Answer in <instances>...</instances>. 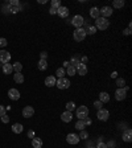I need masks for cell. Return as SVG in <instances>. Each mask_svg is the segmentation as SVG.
I'll use <instances>...</instances> for the list:
<instances>
[{
	"label": "cell",
	"instance_id": "1",
	"mask_svg": "<svg viewBox=\"0 0 132 148\" xmlns=\"http://www.w3.org/2000/svg\"><path fill=\"white\" fill-rule=\"evenodd\" d=\"M110 27V21L104 17H98L95 21V28L97 29H101V31H106L107 28Z\"/></svg>",
	"mask_w": 132,
	"mask_h": 148
},
{
	"label": "cell",
	"instance_id": "2",
	"mask_svg": "<svg viewBox=\"0 0 132 148\" xmlns=\"http://www.w3.org/2000/svg\"><path fill=\"white\" fill-rule=\"evenodd\" d=\"M86 31H85V28H77L75 31L73 33V37L75 41H83L85 38H86Z\"/></svg>",
	"mask_w": 132,
	"mask_h": 148
},
{
	"label": "cell",
	"instance_id": "3",
	"mask_svg": "<svg viewBox=\"0 0 132 148\" xmlns=\"http://www.w3.org/2000/svg\"><path fill=\"white\" fill-rule=\"evenodd\" d=\"M70 85H71V83H70V81L67 78H65V77H63V78H58L56 81V86L58 87V89H61V90L69 89Z\"/></svg>",
	"mask_w": 132,
	"mask_h": 148
},
{
	"label": "cell",
	"instance_id": "4",
	"mask_svg": "<svg viewBox=\"0 0 132 148\" xmlns=\"http://www.w3.org/2000/svg\"><path fill=\"white\" fill-rule=\"evenodd\" d=\"M87 115H89V108H87L86 106H79L77 108V118H78L79 121L85 119Z\"/></svg>",
	"mask_w": 132,
	"mask_h": 148
},
{
	"label": "cell",
	"instance_id": "5",
	"mask_svg": "<svg viewBox=\"0 0 132 148\" xmlns=\"http://www.w3.org/2000/svg\"><path fill=\"white\" fill-rule=\"evenodd\" d=\"M71 24L75 28H82V25L85 24V19L82 15H75L73 19H71Z\"/></svg>",
	"mask_w": 132,
	"mask_h": 148
},
{
	"label": "cell",
	"instance_id": "6",
	"mask_svg": "<svg viewBox=\"0 0 132 148\" xmlns=\"http://www.w3.org/2000/svg\"><path fill=\"white\" fill-rule=\"evenodd\" d=\"M97 117L99 121H108V118H110V113H108V110H104V108H101V110H98V114Z\"/></svg>",
	"mask_w": 132,
	"mask_h": 148
},
{
	"label": "cell",
	"instance_id": "7",
	"mask_svg": "<svg viewBox=\"0 0 132 148\" xmlns=\"http://www.w3.org/2000/svg\"><path fill=\"white\" fill-rule=\"evenodd\" d=\"M79 136L77 134H69L67 136H66V141L69 143V144H73V145H75V144H78L79 143Z\"/></svg>",
	"mask_w": 132,
	"mask_h": 148
},
{
	"label": "cell",
	"instance_id": "8",
	"mask_svg": "<svg viewBox=\"0 0 132 148\" xmlns=\"http://www.w3.org/2000/svg\"><path fill=\"white\" fill-rule=\"evenodd\" d=\"M99 13L102 15V17L107 19V17H110V16L114 13V9H112L111 7H103V8L99 9Z\"/></svg>",
	"mask_w": 132,
	"mask_h": 148
},
{
	"label": "cell",
	"instance_id": "9",
	"mask_svg": "<svg viewBox=\"0 0 132 148\" xmlns=\"http://www.w3.org/2000/svg\"><path fill=\"white\" fill-rule=\"evenodd\" d=\"M125 96H127V91L124 90V87L118 89L116 91H115V99L116 100H124Z\"/></svg>",
	"mask_w": 132,
	"mask_h": 148
},
{
	"label": "cell",
	"instance_id": "10",
	"mask_svg": "<svg viewBox=\"0 0 132 148\" xmlns=\"http://www.w3.org/2000/svg\"><path fill=\"white\" fill-rule=\"evenodd\" d=\"M35 115V108L32 106H25L23 108V117L24 118H31Z\"/></svg>",
	"mask_w": 132,
	"mask_h": 148
},
{
	"label": "cell",
	"instance_id": "11",
	"mask_svg": "<svg viewBox=\"0 0 132 148\" xmlns=\"http://www.w3.org/2000/svg\"><path fill=\"white\" fill-rule=\"evenodd\" d=\"M11 60V54L7 52V50H0V62L1 64H8Z\"/></svg>",
	"mask_w": 132,
	"mask_h": 148
},
{
	"label": "cell",
	"instance_id": "12",
	"mask_svg": "<svg viewBox=\"0 0 132 148\" xmlns=\"http://www.w3.org/2000/svg\"><path fill=\"white\" fill-rule=\"evenodd\" d=\"M8 96L12 100H19L20 99V93H19L17 89H9L8 90Z\"/></svg>",
	"mask_w": 132,
	"mask_h": 148
},
{
	"label": "cell",
	"instance_id": "13",
	"mask_svg": "<svg viewBox=\"0 0 132 148\" xmlns=\"http://www.w3.org/2000/svg\"><path fill=\"white\" fill-rule=\"evenodd\" d=\"M61 121L65 122V123H69V122L73 121V113L70 111H65V113L61 114Z\"/></svg>",
	"mask_w": 132,
	"mask_h": 148
},
{
	"label": "cell",
	"instance_id": "14",
	"mask_svg": "<svg viewBox=\"0 0 132 148\" xmlns=\"http://www.w3.org/2000/svg\"><path fill=\"white\" fill-rule=\"evenodd\" d=\"M57 15H58L59 17H67V16H69V8L61 5V7L57 9Z\"/></svg>",
	"mask_w": 132,
	"mask_h": 148
},
{
	"label": "cell",
	"instance_id": "15",
	"mask_svg": "<svg viewBox=\"0 0 132 148\" xmlns=\"http://www.w3.org/2000/svg\"><path fill=\"white\" fill-rule=\"evenodd\" d=\"M87 72H89V69H87V66L85 65V64H79L78 68H77V73H78L79 76H86Z\"/></svg>",
	"mask_w": 132,
	"mask_h": 148
},
{
	"label": "cell",
	"instance_id": "16",
	"mask_svg": "<svg viewBox=\"0 0 132 148\" xmlns=\"http://www.w3.org/2000/svg\"><path fill=\"white\" fill-rule=\"evenodd\" d=\"M56 77H53V76H49L45 78V85L48 87H53V86H56Z\"/></svg>",
	"mask_w": 132,
	"mask_h": 148
},
{
	"label": "cell",
	"instance_id": "17",
	"mask_svg": "<svg viewBox=\"0 0 132 148\" xmlns=\"http://www.w3.org/2000/svg\"><path fill=\"white\" fill-rule=\"evenodd\" d=\"M123 140L127 141V143H131L132 141V131L129 130V128L123 132Z\"/></svg>",
	"mask_w": 132,
	"mask_h": 148
},
{
	"label": "cell",
	"instance_id": "18",
	"mask_svg": "<svg viewBox=\"0 0 132 148\" xmlns=\"http://www.w3.org/2000/svg\"><path fill=\"white\" fill-rule=\"evenodd\" d=\"M99 102H102V103H107V102H110V95H108V93L102 91V93L99 94Z\"/></svg>",
	"mask_w": 132,
	"mask_h": 148
},
{
	"label": "cell",
	"instance_id": "19",
	"mask_svg": "<svg viewBox=\"0 0 132 148\" xmlns=\"http://www.w3.org/2000/svg\"><path fill=\"white\" fill-rule=\"evenodd\" d=\"M90 16L93 19H95L97 20L98 17H101V13H99V8H97V7H93L90 9Z\"/></svg>",
	"mask_w": 132,
	"mask_h": 148
},
{
	"label": "cell",
	"instance_id": "20",
	"mask_svg": "<svg viewBox=\"0 0 132 148\" xmlns=\"http://www.w3.org/2000/svg\"><path fill=\"white\" fill-rule=\"evenodd\" d=\"M32 147L33 148H41L42 147V140L40 138H33L32 139Z\"/></svg>",
	"mask_w": 132,
	"mask_h": 148
},
{
	"label": "cell",
	"instance_id": "21",
	"mask_svg": "<svg viewBox=\"0 0 132 148\" xmlns=\"http://www.w3.org/2000/svg\"><path fill=\"white\" fill-rule=\"evenodd\" d=\"M3 73L4 74H11V73H13V68L11 64H4L3 65Z\"/></svg>",
	"mask_w": 132,
	"mask_h": 148
},
{
	"label": "cell",
	"instance_id": "22",
	"mask_svg": "<svg viewBox=\"0 0 132 148\" xmlns=\"http://www.w3.org/2000/svg\"><path fill=\"white\" fill-rule=\"evenodd\" d=\"M23 130H24V128H23V124H20V123H16L12 126V131H13L15 134H21Z\"/></svg>",
	"mask_w": 132,
	"mask_h": 148
},
{
	"label": "cell",
	"instance_id": "23",
	"mask_svg": "<svg viewBox=\"0 0 132 148\" xmlns=\"http://www.w3.org/2000/svg\"><path fill=\"white\" fill-rule=\"evenodd\" d=\"M13 79L16 83H23L24 82V76L21 73H15L13 74Z\"/></svg>",
	"mask_w": 132,
	"mask_h": 148
},
{
	"label": "cell",
	"instance_id": "24",
	"mask_svg": "<svg viewBox=\"0 0 132 148\" xmlns=\"http://www.w3.org/2000/svg\"><path fill=\"white\" fill-rule=\"evenodd\" d=\"M37 66L40 70H46L48 69V61H46V60H40Z\"/></svg>",
	"mask_w": 132,
	"mask_h": 148
},
{
	"label": "cell",
	"instance_id": "25",
	"mask_svg": "<svg viewBox=\"0 0 132 148\" xmlns=\"http://www.w3.org/2000/svg\"><path fill=\"white\" fill-rule=\"evenodd\" d=\"M69 64H70V66H73V68H75V69H77L78 65L81 64V60L78 58V57H73V58L69 61Z\"/></svg>",
	"mask_w": 132,
	"mask_h": 148
},
{
	"label": "cell",
	"instance_id": "26",
	"mask_svg": "<svg viewBox=\"0 0 132 148\" xmlns=\"http://www.w3.org/2000/svg\"><path fill=\"white\" fill-rule=\"evenodd\" d=\"M75 73H77V69L75 68H73V66H67V69H66V74L67 76H70V77H73V76H75Z\"/></svg>",
	"mask_w": 132,
	"mask_h": 148
},
{
	"label": "cell",
	"instance_id": "27",
	"mask_svg": "<svg viewBox=\"0 0 132 148\" xmlns=\"http://www.w3.org/2000/svg\"><path fill=\"white\" fill-rule=\"evenodd\" d=\"M12 68H13V72L15 73H21V70H23V65H21L20 62H16V64H13V65H12Z\"/></svg>",
	"mask_w": 132,
	"mask_h": 148
},
{
	"label": "cell",
	"instance_id": "28",
	"mask_svg": "<svg viewBox=\"0 0 132 148\" xmlns=\"http://www.w3.org/2000/svg\"><path fill=\"white\" fill-rule=\"evenodd\" d=\"M85 31H86V35H94L95 32H97V28L93 27V25H89Z\"/></svg>",
	"mask_w": 132,
	"mask_h": 148
},
{
	"label": "cell",
	"instance_id": "29",
	"mask_svg": "<svg viewBox=\"0 0 132 148\" xmlns=\"http://www.w3.org/2000/svg\"><path fill=\"white\" fill-rule=\"evenodd\" d=\"M124 7V0H114V8Z\"/></svg>",
	"mask_w": 132,
	"mask_h": 148
},
{
	"label": "cell",
	"instance_id": "30",
	"mask_svg": "<svg viewBox=\"0 0 132 148\" xmlns=\"http://www.w3.org/2000/svg\"><path fill=\"white\" fill-rule=\"evenodd\" d=\"M74 108H75V103H74V102H67V103H66V111L73 113Z\"/></svg>",
	"mask_w": 132,
	"mask_h": 148
},
{
	"label": "cell",
	"instance_id": "31",
	"mask_svg": "<svg viewBox=\"0 0 132 148\" xmlns=\"http://www.w3.org/2000/svg\"><path fill=\"white\" fill-rule=\"evenodd\" d=\"M65 74H66L65 69H62V68H59V69H57L56 76L58 77V78H63V77H65Z\"/></svg>",
	"mask_w": 132,
	"mask_h": 148
},
{
	"label": "cell",
	"instance_id": "32",
	"mask_svg": "<svg viewBox=\"0 0 132 148\" xmlns=\"http://www.w3.org/2000/svg\"><path fill=\"white\" fill-rule=\"evenodd\" d=\"M124 85H125L124 78H116V86H118L119 89H122V87H124Z\"/></svg>",
	"mask_w": 132,
	"mask_h": 148
},
{
	"label": "cell",
	"instance_id": "33",
	"mask_svg": "<svg viewBox=\"0 0 132 148\" xmlns=\"http://www.w3.org/2000/svg\"><path fill=\"white\" fill-rule=\"evenodd\" d=\"M75 128L77 130H79V131H82V130H85V123H83V121H78L75 123Z\"/></svg>",
	"mask_w": 132,
	"mask_h": 148
},
{
	"label": "cell",
	"instance_id": "34",
	"mask_svg": "<svg viewBox=\"0 0 132 148\" xmlns=\"http://www.w3.org/2000/svg\"><path fill=\"white\" fill-rule=\"evenodd\" d=\"M59 7H61V3H59L58 0H53L52 1V8L53 9H58Z\"/></svg>",
	"mask_w": 132,
	"mask_h": 148
},
{
	"label": "cell",
	"instance_id": "35",
	"mask_svg": "<svg viewBox=\"0 0 132 148\" xmlns=\"http://www.w3.org/2000/svg\"><path fill=\"white\" fill-rule=\"evenodd\" d=\"M8 44L7 41V38H4V37H0V48H5Z\"/></svg>",
	"mask_w": 132,
	"mask_h": 148
},
{
	"label": "cell",
	"instance_id": "36",
	"mask_svg": "<svg viewBox=\"0 0 132 148\" xmlns=\"http://www.w3.org/2000/svg\"><path fill=\"white\" fill-rule=\"evenodd\" d=\"M78 136H79V139H87V138H89V134H87V131L82 130V131H81V134L78 135Z\"/></svg>",
	"mask_w": 132,
	"mask_h": 148
},
{
	"label": "cell",
	"instance_id": "37",
	"mask_svg": "<svg viewBox=\"0 0 132 148\" xmlns=\"http://www.w3.org/2000/svg\"><path fill=\"white\" fill-rule=\"evenodd\" d=\"M8 5H9V7H20V3H19L17 0H11Z\"/></svg>",
	"mask_w": 132,
	"mask_h": 148
},
{
	"label": "cell",
	"instance_id": "38",
	"mask_svg": "<svg viewBox=\"0 0 132 148\" xmlns=\"http://www.w3.org/2000/svg\"><path fill=\"white\" fill-rule=\"evenodd\" d=\"M102 106H103V103H102V102H99V100H95V102H94V107L97 108V110H101Z\"/></svg>",
	"mask_w": 132,
	"mask_h": 148
},
{
	"label": "cell",
	"instance_id": "39",
	"mask_svg": "<svg viewBox=\"0 0 132 148\" xmlns=\"http://www.w3.org/2000/svg\"><path fill=\"white\" fill-rule=\"evenodd\" d=\"M82 121H83V123H85V126H90L91 123H93V122H91V119L89 117H86L85 118V119H82Z\"/></svg>",
	"mask_w": 132,
	"mask_h": 148
},
{
	"label": "cell",
	"instance_id": "40",
	"mask_svg": "<svg viewBox=\"0 0 132 148\" xmlns=\"http://www.w3.org/2000/svg\"><path fill=\"white\" fill-rule=\"evenodd\" d=\"M1 122H3V123H8V122H9V117H8L7 114H4L3 117H1Z\"/></svg>",
	"mask_w": 132,
	"mask_h": 148
},
{
	"label": "cell",
	"instance_id": "41",
	"mask_svg": "<svg viewBox=\"0 0 132 148\" xmlns=\"http://www.w3.org/2000/svg\"><path fill=\"white\" fill-rule=\"evenodd\" d=\"M8 7H9V5H8ZM9 11L11 12H13V13H16V12L20 11V7H9Z\"/></svg>",
	"mask_w": 132,
	"mask_h": 148
},
{
	"label": "cell",
	"instance_id": "42",
	"mask_svg": "<svg viewBox=\"0 0 132 148\" xmlns=\"http://www.w3.org/2000/svg\"><path fill=\"white\" fill-rule=\"evenodd\" d=\"M97 148H107V144L106 143H103V141H99L97 145Z\"/></svg>",
	"mask_w": 132,
	"mask_h": 148
},
{
	"label": "cell",
	"instance_id": "43",
	"mask_svg": "<svg viewBox=\"0 0 132 148\" xmlns=\"http://www.w3.org/2000/svg\"><path fill=\"white\" fill-rule=\"evenodd\" d=\"M46 58H48V53L41 52V54H40V60H46Z\"/></svg>",
	"mask_w": 132,
	"mask_h": 148
},
{
	"label": "cell",
	"instance_id": "44",
	"mask_svg": "<svg viewBox=\"0 0 132 148\" xmlns=\"http://www.w3.org/2000/svg\"><path fill=\"white\" fill-rule=\"evenodd\" d=\"M4 114H5V107H4V106H0V118L3 117Z\"/></svg>",
	"mask_w": 132,
	"mask_h": 148
},
{
	"label": "cell",
	"instance_id": "45",
	"mask_svg": "<svg viewBox=\"0 0 132 148\" xmlns=\"http://www.w3.org/2000/svg\"><path fill=\"white\" fill-rule=\"evenodd\" d=\"M124 35H125V36H129V35H131V27H128L127 29H125V31H124Z\"/></svg>",
	"mask_w": 132,
	"mask_h": 148
},
{
	"label": "cell",
	"instance_id": "46",
	"mask_svg": "<svg viewBox=\"0 0 132 148\" xmlns=\"http://www.w3.org/2000/svg\"><path fill=\"white\" fill-rule=\"evenodd\" d=\"M49 12H50V15H57V9H53V8H50Z\"/></svg>",
	"mask_w": 132,
	"mask_h": 148
},
{
	"label": "cell",
	"instance_id": "47",
	"mask_svg": "<svg viewBox=\"0 0 132 148\" xmlns=\"http://www.w3.org/2000/svg\"><path fill=\"white\" fill-rule=\"evenodd\" d=\"M86 62H87V57H83L82 61H81V64H85V65H86Z\"/></svg>",
	"mask_w": 132,
	"mask_h": 148
},
{
	"label": "cell",
	"instance_id": "48",
	"mask_svg": "<svg viewBox=\"0 0 132 148\" xmlns=\"http://www.w3.org/2000/svg\"><path fill=\"white\" fill-rule=\"evenodd\" d=\"M70 64H69V61H65L63 62V66H65V68H67V66H69Z\"/></svg>",
	"mask_w": 132,
	"mask_h": 148
},
{
	"label": "cell",
	"instance_id": "49",
	"mask_svg": "<svg viewBox=\"0 0 132 148\" xmlns=\"http://www.w3.org/2000/svg\"><path fill=\"white\" fill-rule=\"evenodd\" d=\"M38 3H40V4H45L46 0H38Z\"/></svg>",
	"mask_w": 132,
	"mask_h": 148
},
{
	"label": "cell",
	"instance_id": "50",
	"mask_svg": "<svg viewBox=\"0 0 132 148\" xmlns=\"http://www.w3.org/2000/svg\"><path fill=\"white\" fill-rule=\"evenodd\" d=\"M111 78H116V73H112V74H111Z\"/></svg>",
	"mask_w": 132,
	"mask_h": 148
},
{
	"label": "cell",
	"instance_id": "51",
	"mask_svg": "<svg viewBox=\"0 0 132 148\" xmlns=\"http://www.w3.org/2000/svg\"><path fill=\"white\" fill-rule=\"evenodd\" d=\"M33 135H35V134H33V131H31V132H28V136H33Z\"/></svg>",
	"mask_w": 132,
	"mask_h": 148
},
{
	"label": "cell",
	"instance_id": "52",
	"mask_svg": "<svg viewBox=\"0 0 132 148\" xmlns=\"http://www.w3.org/2000/svg\"><path fill=\"white\" fill-rule=\"evenodd\" d=\"M89 148H97V147H89Z\"/></svg>",
	"mask_w": 132,
	"mask_h": 148
}]
</instances>
